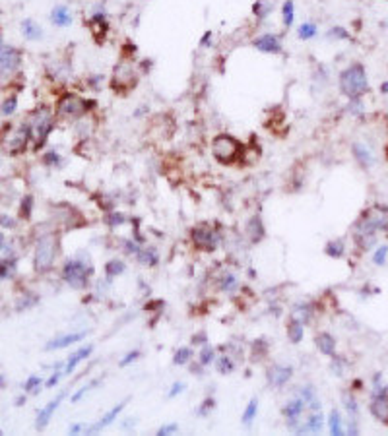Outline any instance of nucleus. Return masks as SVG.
<instances>
[{
    "mask_svg": "<svg viewBox=\"0 0 388 436\" xmlns=\"http://www.w3.org/2000/svg\"><path fill=\"white\" fill-rule=\"evenodd\" d=\"M369 409H371V413H373V417L377 419V421H381V423L388 425V400L387 398H373V400H371Z\"/></svg>",
    "mask_w": 388,
    "mask_h": 436,
    "instance_id": "23",
    "label": "nucleus"
},
{
    "mask_svg": "<svg viewBox=\"0 0 388 436\" xmlns=\"http://www.w3.org/2000/svg\"><path fill=\"white\" fill-rule=\"evenodd\" d=\"M206 341H208V335H206V331H200V333H194V335H193V343H194V345H206Z\"/></svg>",
    "mask_w": 388,
    "mask_h": 436,
    "instance_id": "57",
    "label": "nucleus"
},
{
    "mask_svg": "<svg viewBox=\"0 0 388 436\" xmlns=\"http://www.w3.org/2000/svg\"><path fill=\"white\" fill-rule=\"evenodd\" d=\"M31 211H33V196L27 194L21 198V204H19V217L21 219H31Z\"/></svg>",
    "mask_w": 388,
    "mask_h": 436,
    "instance_id": "34",
    "label": "nucleus"
},
{
    "mask_svg": "<svg viewBox=\"0 0 388 436\" xmlns=\"http://www.w3.org/2000/svg\"><path fill=\"white\" fill-rule=\"evenodd\" d=\"M295 21V4L293 0H285L282 4V23L285 29H289Z\"/></svg>",
    "mask_w": 388,
    "mask_h": 436,
    "instance_id": "30",
    "label": "nucleus"
},
{
    "mask_svg": "<svg viewBox=\"0 0 388 436\" xmlns=\"http://www.w3.org/2000/svg\"><path fill=\"white\" fill-rule=\"evenodd\" d=\"M136 260L140 262L142 266L154 268V266H158L159 256H158V252H156V248H140V250L136 252Z\"/></svg>",
    "mask_w": 388,
    "mask_h": 436,
    "instance_id": "28",
    "label": "nucleus"
},
{
    "mask_svg": "<svg viewBox=\"0 0 388 436\" xmlns=\"http://www.w3.org/2000/svg\"><path fill=\"white\" fill-rule=\"evenodd\" d=\"M213 357H215L213 349L210 347L208 343H206V345H202V351H200V365H202V366H208L213 361Z\"/></svg>",
    "mask_w": 388,
    "mask_h": 436,
    "instance_id": "45",
    "label": "nucleus"
},
{
    "mask_svg": "<svg viewBox=\"0 0 388 436\" xmlns=\"http://www.w3.org/2000/svg\"><path fill=\"white\" fill-rule=\"evenodd\" d=\"M21 33L27 41H39V39H43V27L33 17H25L21 21Z\"/></svg>",
    "mask_w": 388,
    "mask_h": 436,
    "instance_id": "22",
    "label": "nucleus"
},
{
    "mask_svg": "<svg viewBox=\"0 0 388 436\" xmlns=\"http://www.w3.org/2000/svg\"><path fill=\"white\" fill-rule=\"evenodd\" d=\"M252 47L256 51L266 52V54H282L283 47L280 43V37L274 33H262L252 39Z\"/></svg>",
    "mask_w": 388,
    "mask_h": 436,
    "instance_id": "13",
    "label": "nucleus"
},
{
    "mask_svg": "<svg viewBox=\"0 0 388 436\" xmlns=\"http://www.w3.org/2000/svg\"><path fill=\"white\" fill-rule=\"evenodd\" d=\"M39 386H41V378H39V376H29L27 382L23 384V390H27V392H39Z\"/></svg>",
    "mask_w": 388,
    "mask_h": 436,
    "instance_id": "51",
    "label": "nucleus"
},
{
    "mask_svg": "<svg viewBox=\"0 0 388 436\" xmlns=\"http://www.w3.org/2000/svg\"><path fill=\"white\" fill-rule=\"evenodd\" d=\"M328 37L330 39H350V31H346L344 27H332L328 31Z\"/></svg>",
    "mask_w": 388,
    "mask_h": 436,
    "instance_id": "52",
    "label": "nucleus"
},
{
    "mask_svg": "<svg viewBox=\"0 0 388 436\" xmlns=\"http://www.w3.org/2000/svg\"><path fill=\"white\" fill-rule=\"evenodd\" d=\"M105 223L109 227H121L123 223H126V215H124V213H119V211H117V213H109L105 217Z\"/></svg>",
    "mask_w": 388,
    "mask_h": 436,
    "instance_id": "47",
    "label": "nucleus"
},
{
    "mask_svg": "<svg viewBox=\"0 0 388 436\" xmlns=\"http://www.w3.org/2000/svg\"><path fill=\"white\" fill-rule=\"evenodd\" d=\"M361 219H365L373 229L377 231H385L388 233V208L387 206H371L369 209L363 211Z\"/></svg>",
    "mask_w": 388,
    "mask_h": 436,
    "instance_id": "12",
    "label": "nucleus"
},
{
    "mask_svg": "<svg viewBox=\"0 0 388 436\" xmlns=\"http://www.w3.org/2000/svg\"><path fill=\"white\" fill-rule=\"evenodd\" d=\"M315 343H317L318 351L326 357H336V339L334 335H330L328 331H320L317 337H315Z\"/></svg>",
    "mask_w": 388,
    "mask_h": 436,
    "instance_id": "21",
    "label": "nucleus"
},
{
    "mask_svg": "<svg viewBox=\"0 0 388 436\" xmlns=\"http://www.w3.org/2000/svg\"><path fill=\"white\" fill-rule=\"evenodd\" d=\"M93 353V345H86V347L78 349L74 355H72L70 359H68V363H66V368H64V374H72L74 370H76V366L80 365L82 361H86L89 355Z\"/></svg>",
    "mask_w": 388,
    "mask_h": 436,
    "instance_id": "26",
    "label": "nucleus"
},
{
    "mask_svg": "<svg viewBox=\"0 0 388 436\" xmlns=\"http://www.w3.org/2000/svg\"><path fill=\"white\" fill-rule=\"evenodd\" d=\"M62 279L72 289L82 291L89 283V270H86V264L78 260H68L62 268Z\"/></svg>",
    "mask_w": 388,
    "mask_h": 436,
    "instance_id": "8",
    "label": "nucleus"
},
{
    "mask_svg": "<svg viewBox=\"0 0 388 436\" xmlns=\"http://www.w3.org/2000/svg\"><path fill=\"white\" fill-rule=\"evenodd\" d=\"M43 163L47 167H60L62 165V157H60L58 151H49V153L43 155Z\"/></svg>",
    "mask_w": 388,
    "mask_h": 436,
    "instance_id": "44",
    "label": "nucleus"
},
{
    "mask_svg": "<svg viewBox=\"0 0 388 436\" xmlns=\"http://www.w3.org/2000/svg\"><path fill=\"white\" fill-rule=\"evenodd\" d=\"M140 84V72L132 64V58H121V62L115 64L109 86L115 95H128L134 87Z\"/></svg>",
    "mask_w": 388,
    "mask_h": 436,
    "instance_id": "6",
    "label": "nucleus"
},
{
    "mask_svg": "<svg viewBox=\"0 0 388 436\" xmlns=\"http://www.w3.org/2000/svg\"><path fill=\"white\" fill-rule=\"evenodd\" d=\"M138 357H140V351H130V353H126V355H124V359H121L119 366H128L130 363H134Z\"/></svg>",
    "mask_w": 388,
    "mask_h": 436,
    "instance_id": "53",
    "label": "nucleus"
},
{
    "mask_svg": "<svg viewBox=\"0 0 388 436\" xmlns=\"http://www.w3.org/2000/svg\"><path fill=\"white\" fill-rule=\"evenodd\" d=\"M16 270V260H4L0 262V279H6L12 272Z\"/></svg>",
    "mask_w": 388,
    "mask_h": 436,
    "instance_id": "48",
    "label": "nucleus"
},
{
    "mask_svg": "<svg viewBox=\"0 0 388 436\" xmlns=\"http://www.w3.org/2000/svg\"><path fill=\"white\" fill-rule=\"evenodd\" d=\"M237 285H239V281H237V278H235L233 274H225V276H221V281H219V289H221V291L231 293V291L237 289Z\"/></svg>",
    "mask_w": 388,
    "mask_h": 436,
    "instance_id": "40",
    "label": "nucleus"
},
{
    "mask_svg": "<svg viewBox=\"0 0 388 436\" xmlns=\"http://www.w3.org/2000/svg\"><path fill=\"white\" fill-rule=\"evenodd\" d=\"M185 390V384L183 382H175L173 386H171V390L167 392V398H175V396H179L181 392Z\"/></svg>",
    "mask_w": 388,
    "mask_h": 436,
    "instance_id": "56",
    "label": "nucleus"
},
{
    "mask_svg": "<svg viewBox=\"0 0 388 436\" xmlns=\"http://www.w3.org/2000/svg\"><path fill=\"white\" fill-rule=\"evenodd\" d=\"M338 86H340V93L348 97L350 101L361 99L369 91V80H367L365 66L361 62H353L346 70H342Z\"/></svg>",
    "mask_w": 388,
    "mask_h": 436,
    "instance_id": "4",
    "label": "nucleus"
},
{
    "mask_svg": "<svg viewBox=\"0 0 388 436\" xmlns=\"http://www.w3.org/2000/svg\"><path fill=\"white\" fill-rule=\"evenodd\" d=\"M60 376H62V372H54L53 376L47 380L45 388H53V386H56V384H58V380H60Z\"/></svg>",
    "mask_w": 388,
    "mask_h": 436,
    "instance_id": "59",
    "label": "nucleus"
},
{
    "mask_svg": "<svg viewBox=\"0 0 388 436\" xmlns=\"http://www.w3.org/2000/svg\"><path fill=\"white\" fill-rule=\"evenodd\" d=\"M381 93H383V95H388V82L381 84Z\"/></svg>",
    "mask_w": 388,
    "mask_h": 436,
    "instance_id": "61",
    "label": "nucleus"
},
{
    "mask_svg": "<svg viewBox=\"0 0 388 436\" xmlns=\"http://www.w3.org/2000/svg\"><path fill=\"white\" fill-rule=\"evenodd\" d=\"M54 121H56V115L51 107L47 105H41L33 109L27 117V126H29V132H31V142H33V149L39 151L45 147L49 136L53 134L54 130Z\"/></svg>",
    "mask_w": 388,
    "mask_h": 436,
    "instance_id": "2",
    "label": "nucleus"
},
{
    "mask_svg": "<svg viewBox=\"0 0 388 436\" xmlns=\"http://www.w3.org/2000/svg\"><path fill=\"white\" fill-rule=\"evenodd\" d=\"M0 225L6 227V229H14V227H16V221L10 219L8 215H0Z\"/></svg>",
    "mask_w": 388,
    "mask_h": 436,
    "instance_id": "58",
    "label": "nucleus"
},
{
    "mask_svg": "<svg viewBox=\"0 0 388 436\" xmlns=\"http://www.w3.org/2000/svg\"><path fill=\"white\" fill-rule=\"evenodd\" d=\"M23 403H25V398H18L16 400V405H23Z\"/></svg>",
    "mask_w": 388,
    "mask_h": 436,
    "instance_id": "63",
    "label": "nucleus"
},
{
    "mask_svg": "<svg viewBox=\"0 0 388 436\" xmlns=\"http://www.w3.org/2000/svg\"><path fill=\"white\" fill-rule=\"evenodd\" d=\"M62 400H64V394H58L56 400L49 401V403L39 411V415H37V425H35L39 431H43V429L49 425V421H51V417H53V413L58 409V405H60V401Z\"/></svg>",
    "mask_w": 388,
    "mask_h": 436,
    "instance_id": "18",
    "label": "nucleus"
},
{
    "mask_svg": "<svg viewBox=\"0 0 388 436\" xmlns=\"http://www.w3.org/2000/svg\"><path fill=\"white\" fill-rule=\"evenodd\" d=\"M2 384H4V378H2V376H0V386H2Z\"/></svg>",
    "mask_w": 388,
    "mask_h": 436,
    "instance_id": "64",
    "label": "nucleus"
},
{
    "mask_svg": "<svg viewBox=\"0 0 388 436\" xmlns=\"http://www.w3.org/2000/svg\"><path fill=\"white\" fill-rule=\"evenodd\" d=\"M299 396L303 398V401H305L313 411H320V401H318L313 386H303V388L299 390Z\"/></svg>",
    "mask_w": 388,
    "mask_h": 436,
    "instance_id": "29",
    "label": "nucleus"
},
{
    "mask_svg": "<svg viewBox=\"0 0 388 436\" xmlns=\"http://www.w3.org/2000/svg\"><path fill=\"white\" fill-rule=\"evenodd\" d=\"M311 314H313L311 306L303 304V306H297V308L291 312V318H297V320H301L303 324H307V322H309V318H311Z\"/></svg>",
    "mask_w": 388,
    "mask_h": 436,
    "instance_id": "43",
    "label": "nucleus"
},
{
    "mask_svg": "<svg viewBox=\"0 0 388 436\" xmlns=\"http://www.w3.org/2000/svg\"><path fill=\"white\" fill-rule=\"evenodd\" d=\"M179 431V425L177 423H169V425H163L161 429L158 431V435L159 436H167V435H173V433H177Z\"/></svg>",
    "mask_w": 388,
    "mask_h": 436,
    "instance_id": "54",
    "label": "nucleus"
},
{
    "mask_svg": "<svg viewBox=\"0 0 388 436\" xmlns=\"http://www.w3.org/2000/svg\"><path fill=\"white\" fill-rule=\"evenodd\" d=\"M215 365H217V372H219V374H231V372L235 370V363L231 361V357H227V355L219 357Z\"/></svg>",
    "mask_w": 388,
    "mask_h": 436,
    "instance_id": "41",
    "label": "nucleus"
},
{
    "mask_svg": "<svg viewBox=\"0 0 388 436\" xmlns=\"http://www.w3.org/2000/svg\"><path fill=\"white\" fill-rule=\"evenodd\" d=\"M317 33H318L317 23H313V21H305V23H301V25H299L297 37H299L301 41H309V39L317 37Z\"/></svg>",
    "mask_w": 388,
    "mask_h": 436,
    "instance_id": "31",
    "label": "nucleus"
},
{
    "mask_svg": "<svg viewBox=\"0 0 388 436\" xmlns=\"http://www.w3.org/2000/svg\"><path fill=\"white\" fill-rule=\"evenodd\" d=\"M16 109H18V95L12 93L10 97H6V99L2 101V105H0V115H2V117H10V115L16 113Z\"/></svg>",
    "mask_w": 388,
    "mask_h": 436,
    "instance_id": "32",
    "label": "nucleus"
},
{
    "mask_svg": "<svg viewBox=\"0 0 388 436\" xmlns=\"http://www.w3.org/2000/svg\"><path fill=\"white\" fill-rule=\"evenodd\" d=\"M324 252H326V254L330 256V258H342V256L346 254V246H344V241H340V239H336V241H330V243L326 244Z\"/></svg>",
    "mask_w": 388,
    "mask_h": 436,
    "instance_id": "33",
    "label": "nucleus"
},
{
    "mask_svg": "<svg viewBox=\"0 0 388 436\" xmlns=\"http://www.w3.org/2000/svg\"><path fill=\"white\" fill-rule=\"evenodd\" d=\"M31 132L27 122H16V124H4L0 130V149L10 157L23 155L29 147Z\"/></svg>",
    "mask_w": 388,
    "mask_h": 436,
    "instance_id": "1",
    "label": "nucleus"
},
{
    "mask_svg": "<svg viewBox=\"0 0 388 436\" xmlns=\"http://www.w3.org/2000/svg\"><path fill=\"white\" fill-rule=\"evenodd\" d=\"M124 272V264L121 260H111L105 264V276L107 279H115Z\"/></svg>",
    "mask_w": 388,
    "mask_h": 436,
    "instance_id": "35",
    "label": "nucleus"
},
{
    "mask_svg": "<svg viewBox=\"0 0 388 436\" xmlns=\"http://www.w3.org/2000/svg\"><path fill=\"white\" fill-rule=\"evenodd\" d=\"M245 233H247L248 241L250 243H260L262 239L266 237V229H264V223H262V219L258 217V215H252L250 219L247 221V227H245Z\"/></svg>",
    "mask_w": 388,
    "mask_h": 436,
    "instance_id": "17",
    "label": "nucleus"
},
{
    "mask_svg": "<svg viewBox=\"0 0 388 436\" xmlns=\"http://www.w3.org/2000/svg\"><path fill=\"white\" fill-rule=\"evenodd\" d=\"M215 407V401L210 398V400H204L202 401V405H200V409H198V415L200 417H208L210 413H212V409Z\"/></svg>",
    "mask_w": 388,
    "mask_h": 436,
    "instance_id": "49",
    "label": "nucleus"
},
{
    "mask_svg": "<svg viewBox=\"0 0 388 436\" xmlns=\"http://www.w3.org/2000/svg\"><path fill=\"white\" fill-rule=\"evenodd\" d=\"M266 353H268V343H266L264 339H256L252 343V359L260 361V359H264Z\"/></svg>",
    "mask_w": 388,
    "mask_h": 436,
    "instance_id": "42",
    "label": "nucleus"
},
{
    "mask_svg": "<svg viewBox=\"0 0 388 436\" xmlns=\"http://www.w3.org/2000/svg\"><path fill=\"white\" fill-rule=\"evenodd\" d=\"M213 159L223 165V167H231L237 165L243 155H245V145L241 144V140H237L231 134H217L213 136L212 144H210Z\"/></svg>",
    "mask_w": 388,
    "mask_h": 436,
    "instance_id": "5",
    "label": "nucleus"
},
{
    "mask_svg": "<svg viewBox=\"0 0 388 436\" xmlns=\"http://www.w3.org/2000/svg\"><path fill=\"white\" fill-rule=\"evenodd\" d=\"M58 254V237L54 233H45L39 237L35 244V258H33V266L35 272L39 274H47L51 272Z\"/></svg>",
    "mask_w": 388,
    "mask_h": 436,
    "instance_id": "7",
    "label": "nucleus"
},
{
    "mask_svg": "<svg viewBox=\"0 0 388 436\" xmlns=\"http://www.w3.org/2000/svg\"><path fill=\"white\" fill-rule=\"evenodd\" d=\"M86 25L89 27V33L93 37V41L97 45H103L107 41V35H109V21H107V14L105 12H93L88 17Z\"/></svg>",
    "mask_w": 388,
    "mask_h": 436,
    "instance_id": "11",
    "label": "nucleus"
},
{
    "mask_svg": "<svg viewBox=\"0 0 388 436\" xmlns=\"http://www.w3.org/2000/svg\"><path fill=\"white\" fill-rule=\"evenodd\" d=\"M21 64V51L12 45H0V74L12 76Z\"/></svg>",
    "mask_w": 388,
    "mask_h": 436,
    "instance_id": "10",
    "label": "nucleus"
},
{
    "mask_svg": "<svg viewBox=\"0 0 388 436\" xmlns=\"http://www.w3.org/2000/svg\"><path fill=\"white\" fill-rule=\"evenodd\" d=\"M305 324L297 320V318H289V322H287V326H285V331H287V337H289V341L291 343H301V339H303V335H305V328H303Z\"/></svg>",
    "mask_w": 388,
    "mask_h": 436,
    "instance_id": "27",
    "label": "nucleus"
},
{
    "mask_svg": "<svg viewBox=\"0 0 388 436\" xmlns=\"http://www.w3.org/2000/svg\"><path fill=\"white\" fill-rule=\"evenodd\" d=\"M387 258H388V246L383 244V246H379L377 252L373 254V262H375L377 266H385V264H387Z\"/></svg>",
    "mask_w": 388,
    "mask_h": 436,
    "instance_id": "46",
    "label": "nucleus"
},
{
    "mask_svg": "<svg viewBox=\"0 0 388 436\" xmlns=\"http://www.w3.org/2000/svg\"><path fill=\"white\" fill-rule=\"evenodd\" d=\"M352 153L355 157V161L363 167V169H371L373 165H375V155H373V151H371L369 145H365L363 142H353L352 145Z\"/></svg>",
    "mask_w": 388,
    "mask_h": 436,
    "instance_id": "15",
    "label": "nucleus"
},
{
    "mask_svg": "<svg viewBox=\"0 0 388 436\" xmlns=\"http://www.w3.org/2000/svg\"><path fill=\"white\" fill-rule=\"evenodd\" d=\"M4 241H6V239H4V233H0V250L6 248V246H4Z\"/></svg>",
    "mask_w": 388,
    "mask_h": 436,
    "instance_id": "62",
    "label": "nucleus"
},
{
    "mask_svg": "<svg viewBox=\"0 0 388 436\" xmlns=\"http://www.w3.org/2000/svg\"><path fill=\"white\" fill-rule=\"evenodd\" d=\"M276 4H278V0H254V4H252V16L256 17V19H266V17L274 12Z\"/></svg>",
    "mask_w": 388,
    "mask_h": 436,
    "instance_id": "25",
    "label": "nucleus"
},
{
    "mask_svg": "<svg viewBox=\"0 0 388 436\" xmlns=\"http://www.w3.org/2000/svg\"><path fill=\"white\" fill-rule=\"evenodd\" d=\"M68 431H70V435H80L82 431H88V429H86L84 425H80V423H76V425H72V427H70V429H68Z\"/></svg>",
    "mask_w": 388,
    "mask_h": 436,
    "instance_id": "60",
    "label": "nucleus"
},
{
    "mask_svg": "<svg viewBox=\"0 0 388 436\" xmlns=\"http://www.w3.org/2000/svg\"><path fill=\"white\" fill-rule=\"evenodd\" d=\"M86 335H88V331H78V333H66V335H60V337H56L53 341H49L45 349L47 351H56V349H66L74 345L76 341H82V339H86Z\"/></svg>",
    "mask_w": 388,
    "mask_h": 436,
    "instance_id": "16",
    "label": "nucleus"
},
{
    "mask_svg": "<svg viewBox=\"0 0 388 436\" xmlns=\"http://www.w3.org/2000/svg\"><path fill=\"white\" fill-rule=\"evenodd\" d=\"M212 39H213V31H204L202 39H200V47H202V49H208V47L212 45Z\"/></svg>",
    "mask_w": 388,
    "mask_h": 436,
    "instance_id": "55",
    "label": "nucleus"
},
{
    "mask_svg": "<svg viewBox=\"0 0 388 436\" xmlns=\"http://www.w3.org/2000/svg\"><path fill=\"white\" fill-rule=\"evenodd\" d=\"M328 425H330V433L334 436H342L344 435V427H342V417H340V413L332 409V413H330V419H328Z\"/></svg>",
    "mask_w": 388,
    "mask_h": 436,
    "instance_id": "36",
    "label": "nucleus"
},
{
    "mask_svg": "<svg viewBox=\"0 0 388 436\" xmlns=\"http://www.w3.org/2000/svg\"><path fill=\"white\" fill-rule=\"evenodd\" d=\"M191 241H193L194 248H198L202 252H213L219 243V235L208 223H200V225L191 229Z\"/></svg>",
    "mask_w": 388,
    "mask_h": 436,
    "instance_id": "9",
    "label": "nucleus"
},
{
    "mask_svg": "<svg viewBox=\"0 0 388 436\" xmlns=\"http://www.w3.org/2000/svg\"><path fill=\"white\" fill-rule=\"evenodd\" d=\"M99 384H101V378H95V380L88 382L86 386H82V388H80V390H78V392H76V394L72 396V403H78V401L82 400V398H84L86 394H89V392H91V390H93L95 386H99Z\"/></svg>",
    "mask_w": 388,
    "mask_h": 436,
    "instance_id": "39",
    "label": "nucleus"
},
{
    "mask_svg": "<svg viewBox=\"0 0 388 436\" xmlns=\"http://www.w3.org/2000/svg\"><path fill=\"white\" fill-rule=\"evenodd\" d=\"M322 413L320 411H313V415L307 419L305 423H301L297 425V429H295V433H320L322 431Z\"/></svg>",
    "mask_w": 388,
    "mask_h": 436,
    "instance_id": "24",
    "label": "nucleus"
},
{
    "mask_svg": "<svg viewBox=\"0 0 388 436\" xmlns=\"http://www.w3.org/2000/svg\"><path fill=\"white\" fill-rule=\"evenodd\" d=\"M126 407V400L121 401V403H117L113 409H109L105 415H103V419L99 421V423H95L91 429H88V433H99V431H103V429H107L111 423H115V419L119 417L121 413H123V409Z\"/></svg>",
    "mask_w": 388,
    "mask_h": 436,
    "instance_id": "19",
    "label": "nucleus"
},
{
    "mask_svg": "<svg viewBox=\"0 0 388 436\" xmlns=\"http://www.w3.org/2000/svg\"><path fill=\"white\" fill-rule=\"evenodd\" d=\"M97 107L95 99H88L82 97L74 91H64L58 99H56V107H54V115L58 119L66 122H76L80 119H84L89 111H93Z\"/></svg>",
    "mask_w": 388,
    "mask_h": 436,
    "instance_id": "3",
    "label": "nucleus"
},
{
    "mask_svg": "<svg viewBox=\"0 0 388 436\" xmlns=\"http://www.w3.org/2000/svg\"><path fill=\"white\" fill-rule=\"evenodd\" d=\"M344 405H346L348 413H350V415H352V417L355 419V415H357V403H355V400H353L352 396L344 394Z\"/></svg>",
    "mask_w": 388,
    "mask_h": 436,
    "instance_id": "50",
    "label": "nucleus"
},
{
    "mask_svg": "<svg viewBox=\"0 0 388 436\" xmlns=\"http://www.w3.org/2000/svg\"><path fill=\"white\" fill-rule=\"evenodd\" d=\"M51 21L56 27H68V25H72V12L68 10V6L56 4L51 10Z\"/></svg>",
    "mask_w": 388,
    "mask_h": 436,
    "instance_id": "20",
    "label": "nucleus"
},
{
    "mask_svg": "<svg viewBox=\"0 0 388 436\" xmlns=\"http://www.w3.org/2000/svg\"><path fill=\"white\" fill-rule=\"evenodd\" d=\"M268 376V382L274 388H283L285 384L291 380L293 376V366H285V365H272L266 372Z\"/></svg>",
    "mask_w": 388,
    "mask_h": 436,
    "instance_id": "14",
    "label": "nucleus"
},
{
    "mask_svg": "<svg viewBox=\"0 0 388 436\" xmlns=\"http://www.w3.org/2000/svg\"><path fill=\"white\" fill-rule=\"evenodd\" d=\"M256 413H258V400H250L247 409H245V413H243V423H245L247 427H250L252 421L256 419Z\"/></svg>",
    "mask_w": 388,
    "mask_h": 436,
    "instance_id": "37",
    "label": "nucleus"
},
{
    "mask_svg": "<svg viewBox=\"0 0 388 436\" xmlns=\"http://www.w3.org/2000/svg\"><path fill=\"white\" fill-rule=\"evenodd\" d=\"M191 359H193V351H191V347H181V349H177V351H175L173 363H175V365H179V366H183V365H187Z\"/></svg>",
    "mask_w": 388,
    "mask_h": 436,
    "instance_id": "38",
    "label": "nucleus"
}]
</instances>
